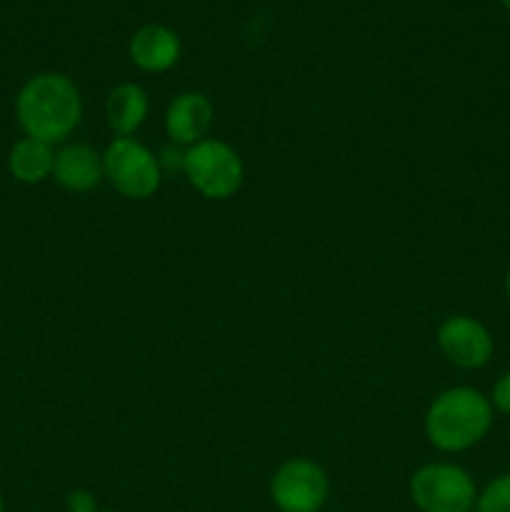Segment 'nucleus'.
<instances>
[{"instance_id": "nucleus-11", "label": "nucleus", "mask_w": 510, "mask_h": 512, "mask_svg": "<svg viewBox=\"0 0 510 512\" xmlns=\"http://www.w3.org/2000/svg\"><path fill=\"white\" fill-rule=\"evenodd\" d=\"M55 153L48 143L35 138H23L10 148L8 153V170L18 183L35 185L43 183L45 178L53 175Z\"/></svg>"}, {"instance_id": "nucleus-2", "label": "nucleus", "mask_w": 510, "mask_h": 512, "mask_svg": "<svg viewBox=\"0 0 510 512\" xmlns=\"http://www.w3.org/2000/svg\"><path fill=\"white\" fill-rule=\"evenodd\" d=\"M493 428V405L475 388H450L430 403L425 435L443 453L475 448Z\"/></svg>"}, {"instance_id": "nucleus-4", "label": "nucleus", "mask_w": 510, "mask_h": 512, "mask_svg": "<svg viewBox=\"0 0 510 512\" xmlns=\"http://www.w3.org/2000/svg\"><path fill=\"white\" fill-rule=\"evenodd\" d=\"M410 498L423 512H470L478 503V488L468 470L453 463H430L410 478Z\"/></svg>"}, {"instance_id": "nucleus-7", "label": "nucleus", "mask_w": 510, "mask_h": 512, "mask_svg": "<svg viewBox=\"0 0 510 512\" xmlns=\"http://www.w3.org/2000/svg\"><path fill=\"white\" fill-rule=\"evenodd\" d=\"M438 348L463 370H480L493 358V335L470 315H453L438 328Z\"/></svg>"}, {"instance_id": "nucleus-12", "label": "nucleus", "mask_w": 510, "mask_h": 512, "mask_svg": "<svg viewBox=\"0 0 510 512\" xmlns=\"http://www.w3.org/2000/svg\"><path fill=\"white\" fill-rule=\"evenodd\" d=\"M108 125L120 135H130L145 123L148 118V95L140 85L123 83L113 88L105 103Z\"/></svg>"}, {"instance_id": "nucleus-15", "label": "nucleus", "mask_w": 510, "mask_h": 512, "mask_svg": "<svg viewBox=\"0 0 510 512\" xmlns=\"http://www.w3.org/2000/svg\"><path fill=\"white\" fill-rule=\"evenodd\" d=\"M65 505H68V512H98V500L90 490H70L68 498H65Z\"/></svg>"}, {"instance_id": "nucleus-18", "label": "nucleus", "mask_w": 510, "mask_h": 512, "mask_svg": "<svg viewBox=\"0 0 510 512\" xmlns=\"http://www.w3.org/2000/svg\"><path fill=\"white\" fill-rule=\"evenodd\" d=\"M0 512H5V503H3V495H0Z\"/></svg>"}, {"instance_id": "nucleus-8", "label": "nucleus", "mask_w": 510, "mask_h": 512, "mask_svg": "<svg viewBox=\"0 0 510 512\" xmlns=\"http://www.w3.org/2000/svg\"><path fill=\"white\" fill-rule=\"evenodd\" d=\"M213 118V103L203 93H183L170 100L165 130L175 145H195L208 138Z\"/></svg>"}, {"instance_id": "nucleus-13", "label": "nucleus", "mask_w": 510, "mask_h": 512, "mask_svg": "<svg viewBox=\"0 0 510 512\" xmlns=\"http://www.w3.org/2000/svg\"><path fill=\"white\" fill-rule=\"evenodd\" d=\"M478 512H510V473L498 475L490 480L478 493V503H475Z\"/></svg>"}, {"instance_id": "nucleus-16", "label": "nucleus", "mask_w": 510, "mask_h": 512, "mask_svg": "<svg viewBox=\"0 0 510 512\" xmlns=\"http://www.w3.org/2000/svg\"><path fill=\"white\" fill-rule=\"evenodd\" d=\"M160 170H183L185 168V153H180L178 148H165L163 155L158 158Z\"/></svg>"}, {"instance_id": "nucleus-9", "label": "nucleus", "mask_w": 510, "mask_h": 512, "mask_svg": "<svg viewBox=\"0 0 510 512\" xmlns=\"http://www.w3.org/2000/svg\"><path fill=\"white\" fill-rule=\"evenodd\" d=\"M53 178L60 188L70 193H88L105 178L103 155H98L95 148L85 143L65 145L55 153Z\"/></svg>"}, {"instance_id": "nucleus-20", "label": "nucleus", "mask_w": 510, "mask_h": 512, "mask_svg": "<svg viewBox=\"0 0 510 512\" xmlns=\"http://www.w3.org/2000/svg\"><path fill=\"white\" fill-rule=\"evenodd\" d=\"M98 512H110V510H98Z\"/></svg>"}, {"instance_id": "nucleus-19", "label": "nucleus", "mask_w": 510, "mask_h": 512, "mask_svg": "<svg viewBox=\"0 0 510 512\" xmlns=\"http://www.w3.org/2000/svg\"><path fill=\"white\" fill-rule=\"evenodd\" d=\"M500 3H503V5H505V8H508V10H510V0H500Z\"/></svg>"}, {"instance_id": "nucleus-3", "label": "nucleus", "mask_w": 510, "mask_h": 512, "mask_svg": "<svg viewBox=\"0 0 510 512\" xmlns=\"http://www.w3.org/2000/svg\"><path fill=\"white\" fill-rule=\"evenodd\" d=\"M185 178L203 198L225 200L243 185L245 168L235 148L218 138H205L185 150Z\"/></svg>"}, {"instance_id": "nucleus-1", "label": "nucleus", "mask_w": 510, "mask_h": 512, "mask_svg": "<svg viewBox=\"0 0 510 512\" xmlns=\"http://www.w3.org/2000/svg\"><path fill=\"white\" fill-rule=\"evenodd\" d=\"M15 115L28 138L53 145L78 128L83 100L68 75L40 73L20 88Z\"/></svg>"}, {"instance_id": "nucleus-14", "label": "nucleus", "mask_w": 510, "mask_h": 512, "mask_svg": "<svg viewBox=\"0 0 510 512\" xmlns=\"http://www.w3.org/2000/svg\"><path fill=\"white\" fill-rule=\"evenodd\" d=\"M490 405H493V410L510 415V370H505V373L495 380L493 390H490Z\"/></svg>"}, {"instance_id": "nucleus-5", "label": "nucleus", "mask_w": 510, "mask_h": 512, "mask_svg": "<svg viewBox=\"0 0 510 512\" xmlns=\"http://www.w3.org/2000/svg\"><path fill=\"white\" fill-rule=\"evenodd\" d=\"M103 170L108 183L130 200L150 198L160 188L163 178L158 158L130 135H120L108 145L103 155Z\"/></svg>"}, {"instance_id": "nucleus-17", "label": "nucleus", "mask_w": 510, "mask_h": 512, "mask_svg": "<svg viewBox=\"0 0 510 512\" xmlns=\"http://www.w3.org/2000/svg\"><path fill=\"white\" fill-rule=\"evenodd\" d=\"M505 295H508V300H510V268H508V273H505Z\"/></svg>"}, {"instance_id": "nucleus-10", "label": "nucleus", "mask_w": 510, "mask_h": 512, "mask_svg": "<svg viewBox=\"0 0 510 512\" xmlns=\"http://www.w3.org/2000/svg\"><path fill=\"white\" fill-rule=\"evenodd\" d=\"M130 60L145 73H163L180 58V38L170 28L148 23L130 38Z\"/></svg>"}, {"instance_id": "nucleus-6", "label": "nucleus", "mask_w": 510, "mask_h": 512, "mask_svg": "<svg viewBox=\"0 0 510 512\" xmlns=\"http://www.w3.org/2000/svg\"><path fill=\"white\" fill-rule=\"evenodd\" d=\"M328 493V475L308 458L288 460L270 480V498L280 512H320Z\"/></svg>"}]
</instances>
